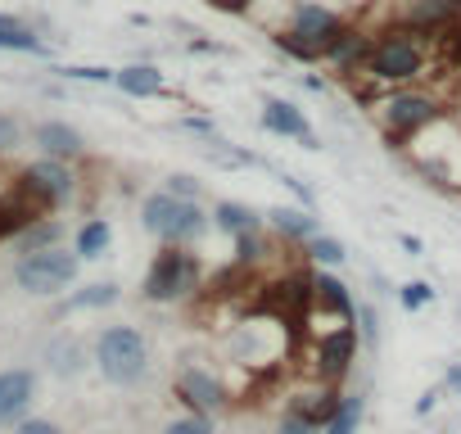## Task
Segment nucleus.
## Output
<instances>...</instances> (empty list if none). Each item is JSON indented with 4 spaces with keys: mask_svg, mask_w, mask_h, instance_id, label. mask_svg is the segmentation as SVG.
<instances>
[{
    "mask_svg": "<svg viewBox=\"0 0 461 434\" xmlns=\"http://www.w3.org/2000/svg\"><path fill=\"white\" fill-rule=\"evenodd\" d=\"M344 32H348V23L330 5H321V0H299L290 10V28L276 32L272 46L285 50L290 59L312 64V59H330V50L344 41Z\"/></svg>",
    "mask_w": 461,
    "mask_h": 434,
    "instance_id": "nucleus-1",
    "label": "nucleus"
},
{
    "mask_svg": "<svg viewBox=\"0 0 461 434\" xmlns=\"http://www.w3.org/2000/svg\"><path fill=\"white\" fill-rule=\"evenodd\" d=\"M140 222L149 236H158L163 245H190L208 231L212 212L199 208V199H176L172 190H158L140 203Z\"/></svg>",
    "mask_w": 461,
    "mask_h": 434,
    "instance_id": "nucleus-2",
    "label": "nucleus"
},
{
    "mask_svg": "<svg viewBox=\"0 0 461 434\" xmlns=\"http://www.w3.org/2000/svg\"><path fill=\"white\" fill-rule=\"evenodd\" d=\"M420 73H425V32L389 28V32L375 37L371 59H366V77L371 82L393 86V82H416Z\"/></svg>",
    "mask_w": 461,
    "mask_h": 434,
    "instance_id": "nucleus-3",
    "label": "nucleus"
},
{
    "mask_svg": "<svg viewBox=\"0 0 461 434\" xmlns=\"http://www.w3.org/2000/svg\"><path fill=\"white\" fill-rule=\"evenodd\" d=\"M203 281L199 258L190 254V245H163L145 272V299L149 303H176L185 294H194Z\"/></svg>",
    "mask_w": 461,
    "mask_h": 434,
    "instance_id": "nucleus-4",
    "label": "nucleus"
},
{
    "mask_svg": "<svg viewBox=\"0 0 461 434\" xmlns=\"http://www.w3.org/2000/svg\"><path fill=\"white\" fill-rule=\"evenodd\" d=\"M95 366L109 384H136L149 371V344L136 326H109L95 339Z\"/></svg>",
    "mask_w": 461,
    "mask_h": 434,
    "instance_id": "nucleus-5",
    "label": "nucleus"
},
{
    "mask_svg": "<svg viewBox=\"0 0 461 434\" xmlns=\"http://www.w3.org/2000/svg\"><path fill=\"white\" fill-rule=\"evenodd\" d=\"M375 113H380V122H384L389 145H398V149H407L411 136H420V131H429L434 122H443V104H438L429 91H393V95L380 100Z\"/></svg>",
    "mask_w": 461,
    "mask_h": 434,
    "instance_id": "nucleus-6",
    "label": "nucleus"
},
{
    "mask_svg": "<svg viewBox=\"0 0 461 434\" xmlns=\"http://www.w3.org/2000/svg\"><path fill=\"white\" fill-rule=\"evenodd\" d=\"M77 263L82 254H68V249H37V254H23L19 267H14V281L28 290V294H59L77 281Z\"/></svg>",
    "mask_w": 461,
    "mask_h": 434,
    "instance_id": "nucleus-7",
    "label": "nucleus"
},
{
    "mask_svg": "<svg viewBox=\"0 0 461 434\" xmlns=\"http://www.w3.org/2000/svg\"><path fill=\"white\" fill-rule=\"evenodd\" d=\"M19 194H23V203H28L32 212H46L50 203H59V199L73 194V172L64 167V158H41V163H32V167L23 172Z\"/></svg>",
    "mask_w": 461,
    "mask_h": 434,
    "instance_id": "nucleus-8",
    "label": "nucleus"
},
{
    "mask_svg": "<svg viewBox=\"0 0 461 434\" xmlns=\"http://www.w3.org/2000/svg\"><path fill=\"white\" fill-rule=\"evenodd\" d=\"M353 357H357V326H330V330H321V339H317V380H326V384H339L344 375H348V366H353Z\"/></svg>",
    "mask_w": 461,
    "mask_h": 434,
    "instance_id": "nucleus-9",
    "label": "nucleus"
},
{
    "mask_svg": "<svg viewBox=\"0 0 461 434\" xmlns=\"http://www.w3.org/2000/svg\"><path fill=\"white\" fill-rule=\"evenodd\" d=\"M176 398L190 407V411H203V416H217L226 407V389L212 371L203 366H181L176 371Z\"/></svg>",
    "mask_w": 461,
    "mask_h": 434,
    "instance_id": "nucleus-10",
    "label": "nucleus"
},
{
    "mask_svg": "<svg viewBox=\"0 0 461 434\" xmlns=\"http://www.w3.org/2000/svg\"><path fill=\"white\" fill-rule=\"evenodd\" d=\"M263 127H267L272 136L299 140L303 149H317V136H312V127H308V118H303V109H299L294 100H281V95L263 100Z\"/></svg>",
    "mask_w": 461,
    "mask_h": 434,
    "instance_id": "nucleus-11",
    "label": "nucleus"
},
{
    "mask_svg": "<svg viewBox=\"0 0 461 434\" xmlns=\"http://www.w3.org/2000/svg\"><path fill=\"white\" fill-rule=\"evenodd\" d=\"M32 393H37V375L14 366V371H0V425H14L23 420V411L32 407Z\"/></svg>",
    "mask_w": 461,
    "mask_h": 434,
    "instance_id": "nucleus-12",
    "label": "nucleus"
},
{
    "mask_svg": "<svg viewBox=\"0 0 461 434\" xmlns=\"http://www.w3.org/2000/svg\"><path fill=\"white\" fill-rule=\"evenodd\" d=\"M339 407H344V393H339V384H326V380H317L312 389L294 393V402H290L294 416H303V420H312V425H321V429L335 420Z\"/></svg>",
    "mask_w": 461,
    "mask_h": 434,
    "instance_id": "nucleus-13",
    "label": "nucleus"
},
{
    "mask_svg": "<svg viewBox=\"0 0 461 434\" xmlns=\"http://www.w3.org/2000/svg\"><path fill=\"white\" fill-rule=\"evenodd\" d=\"M312 308H326V312H335L339 321H357V303H353V294L344 290V281H335L330 272H312Z\"/></svg>",
    "mask_w": 461,
    "mask_h": 434,
    "instance_id": "nucleus-14",
    "label": "nucleus"
},
{
    "mask_svg": "<svg viewBox=\"0 0 461 434\" xmlns=\"http://www.w3.org/2000/svg\"><path fill=\"white\" fill-rule=\"evenodd\" d=\"M267 222L281 240H294V245H308L312 236H321V222L308 212V208H267Z\"/></svg>",
    "mask_w": 461,
    "mask_h": 434,
    "instance_id": "nucleus-15",
    "label": "nucleus"
},
{
    "mask_svg": "<svg viewBox=\"0 0 461 434\" xmlns=\"http://www.w3.org/2000/svg\"><path fill=\"white\" fill-rule=\"evenodd\" d=\"M212 227L236 240V236H258V231H263V217H258L249 203L221 199V203H212Z\"/></svg>",
    "mask_w": 461,
    "mask_h": 434,
    "instance_id": "nucleus-16",
    "label": "nucleus"
},
{
    "mask_svg": "<svg viewBox=\"0 0 461 434\" xmlns=\"http://www.w3.org/2000/svg\"><path fill=\"white\" fill-rule=\"evenodd\" d=\"M37 145L46 149V158H77L82 154V136L68 122H41L37 127Z\"/></svg>",
    "mask_w": 461,
    "mask_h": 434,
    "instance_id": "nucleus-17",
    "label": "nucleus"
},
{
    "mask_svg": "<svg viewBox=\"0 0 461 434\" xmlns=\"http://www.w3.org/2000/svg\"><path fill=\"white\" fill-rule=\"evenodd\" d=\"M127 95H136V100H145V95H163V73L154 68V64H127V68H118V77H113Z\"/></svg>",
    "mask_w": 461,
    "mask_h": 434,
    "instance_id": "nucleus-18",
    "label": "nucleus"
},
{
    "mask_svg": "<svg viewBox=\"0 0 461 434\" xmlns=\"http://www.w3.org/2000/svg\"><path fill=\"white\" fill-rule=\"evenodd\" d=\"M0 50H23V55H41V37L19 23L14 14H0Z\"/></svg>",
    "mask_w": 461,
    "mask_h": 434,
    "instance_id": "nucleus-19",
    "label": "nucleus"
},
{
    "mask_svg": "<svg viewBox=\"0 0 461 434\" xmlns=\"http://www.w3.org/2000/svg\"><path fill=\"white\" fill-rule=\"evenodd\" d=\"M362 416H366V398L362 393H344V407L335 411V420L321 434H357L362 429Z\"/></svg>",
    "mask_w": 461,
    "mask_h": 434,
    "instance_id": "nucleus-20",
    "label": "nucleus"
},
{
    "mask_svg": "<svg viewBox=\"0 0 461 434\" xmlns=\"http://www.w3.org/2000/svg\"><path fill=\"white\" fill-rule=\"evenodd\" d=\"M109 240H113L109 222H104V217H95V222H86V227L77 231V254H82V258H100V254L109 249Z\"/></svg>",
    "mask_w": 461,
    "mask_h": 434,
    "instance_id": "nucleus-21",
    "label": "nucleus"
},
{
    "mask_svg": "<svg viewBox=\"0 0 461 434\" xmlns=\"http://www.w3.org/2000/svg\"><path fill=\"white\" fill-rule=\"evenodd\" d=\"M303 254H308L317 267H339V263L348 258V249H344L335 236H312V240L303 245Z\"/></svg>",
    "mask_w": 461,
    "mask_h": 434,
    "instance_id": "nucleus-22",
    "label": "nucleus"
},
{
    "mask_svg": "<svg viewBox=\"0 0 461 434\" xmlns=\"http://www.w3.org/2000/svg\"><path fill=\"white\" fill-rule=\"evenodd\" d=\"M55 240H59V222H37V227H28V236H23V254L55 249Z\"/></svg>",
    "mask_w": 461,
    "mask_h": 434,
    "instance_id": "nucleus-23",
    "label": "nucleus"
},
{
    "mask_svg": "<svg viewBox=\"0 0 461 434\" xmlns=\"http://www.w3.org/2000/svg\"><path fill=\"white\" fill-rule=\"evenodd\" d=\"M398 303H402L407 312H416V308L434 303V285H429V281H407V285L398 290Z\"/></svg>",
    "mask_w": 461,
    "mask_h": 434,
    "instance_id": "nucleus-24",
    "label": "nucleus"
},
{
    "mask_svg": "<svg viewBox=\"0 0 461 434\" xmlns=\"http://www.w3.org/2000/svg\"><path fill=\"white\" fill-rule=\"evenodd\" d=\"M163 434H212V416H203V411L176 416V420H167V429H163Z\"/></svg>",
    "mask_w": 461,
    "mask_h": 434,
    "instance_id": "nucleus-25",
    "label": "nucleus"
},
{
    "mask_svg": "<svg viewBox=\"0 0 461 434\" xmlns=\"http://www.w3.org/2000/svg\"><path fill=\"white\" fill-rule=\"evenodd\" d=\"M113 299H118V285H91V290L73 294V308H104Z\"/></svg>",
    "mask_w": 461,
    "mask_h": 434,
    "instance_id": "nucleus-26",
    "label": "nucleus"
},
{
    "mask_svg": "<svg viewBox=\"0 0 461 434\" xmlns=\"http://www.w3.org/2000/svg\"><path fill=\"white\" fill-rule=\"evenodd\" d=\"M263 254H267V249H263L258 236H236V263H240V267H258Z\"/></svg>",
    "mask_w": 461,
    "mask_h": 434,
    "instance_id": "nucleus-27",
    "label": "nucleus"
},
{
    "mask_svg": "<svg viewBox=\"0 0 461 434\" xmlns=\"http://www.w3.org/2000/svg\"><path fill=\"white\" fill-rule=\"evenodd\" d=\"M163 190H172L176 199H199V194H203V185H199V181H194L190 172H172Z\"/></svg>",
    "mask_w": 461,
    "mask_h": 434,
    "instance_id": "nucleus-28",
    "label": "nucleus"
},
{
    "mask_svg": "<svg viewBox=\"0 0 461 434\" xmlns=\"http://www.w3.org/2000/svg\"><path fill=\"white\" fill-rule=\"evenodd\" d=\"M276 434H321V425H312V420H303V416L285 411V416H281V425H276Z\"/></svg>",
    "mask_w": 461,
    "mask_h": 434,
    "instance_id": "nucleus-29",
    "label": "nucleus"
},
{
    "mask_svg": "<svg viewBox=\"0 0 461 434\" xmlns=\"http://www.w3.org/2000/svg\"><path fill=\"white\" fill-rule=\"evenodd\" d=\"M64 77H77V82H113L118 73H109V68H64Z\"/></svg>",
    "mask_w": 461,
    "mask_h": 434,
    "instance_id": "nucleus-30",
    "label": "nucleus"
},
{
    "mask_svg": "<svg viewBox=\"0 0 461 434\" xmlns=\"http://www.w3.org/2000/svg\"><path fill=\"white\" fill-rule=\"evenodd\" d=\"M212 10H221V14H249L254 10V0H208Z\"/></svg>",
    "mask_w": 461,
    "mask_h": 434,
    "instance_id": "nucleus-31",
    "label": "nucleus"
},
{
    "mask_svg": "<svg viewBox=\"0 0 461 434\" xmlns=\"http://www.w3.org/2000/svg\"><path fill=\"white\" fill-rule=\"evenodd\" d=\"M19 434H64L55 420H19Z\"/></svg>",
    "mask_w": 461,
    "mask_h": 434,
    "instance_id": "nucleus-32",
    "label": "nucleus"
},
{
    "mask_svg": "<svg viewBox=\"0 0 461 434\" xmlns=\"http://www.w3.org/2000/svg\"><path fill=\"white\" fill-rule=\"evenodd\" d=\"M357 321H362V339H375V312L371 308H357Z\"/></svg>",
    "mask_w": 461,
    "mask_h": 434,
    "instance_id": "nucleus-33",
    "label": "nucleus"
},
{
    "mask_svg": "<svg viewBox=\"0 0 461 434\" xmlns=\"http://www.w3.org/2000/svg\"><path fill=\"white\" fill-rule=\"evenodd\" d=\"M14 136H19L14 118H0V149H5V145H14Z\"/></svg>",
    "mask_w": 461,
    "mask_h": 434,
    "instance_id": "nucleus-34",
    "label": "nucleus"
},
{
    "mask_svg": "<svg viewBox=\"0 0 461 434\" xmlns=\"http://www.w3.org/2000/svg\"><path fill=\"white\" fill-rule=\"evenodd\" d=\"M434 402H438V393H434V389H429V393H420V402H416V416L434 411Z\"/></svg>",
    "mask_w": 461,
    "mask_h": 434,
    "instance_id": "nucleus-35",
    "label": "nucleus"
},
{
    "mask_svg": "<svg viewBox=\"0 0 461 434\" xmlns=\"http://www.w3.org/2000/svg\"><path fill=\"white\" fill-rule=\"evenodd\" d=\"M398 245H402V249H407V254H420V249H425V245H420V240H416V236H398Z\"/></svg>",
    "mask_w": 461,
    "mask_h": 434,
    "instance_id": "nucleus-36",
    "label": "nucleus"
},
{
    "mask_svg": "<svg viewBox=\"0 0 461 434\" xmlns=\"http://www.w3.org/2000/svg\"><path fill=\"white\" fill-rule=\"evenodd\" d=\"M447 389H456V393H461V366H447Z\"/></svg>",
    "mask_w": 461,
    "mask_h": 434,
    "instance_id": "nucleus-37",
    "label": "nucleus"
}]
</instances>
